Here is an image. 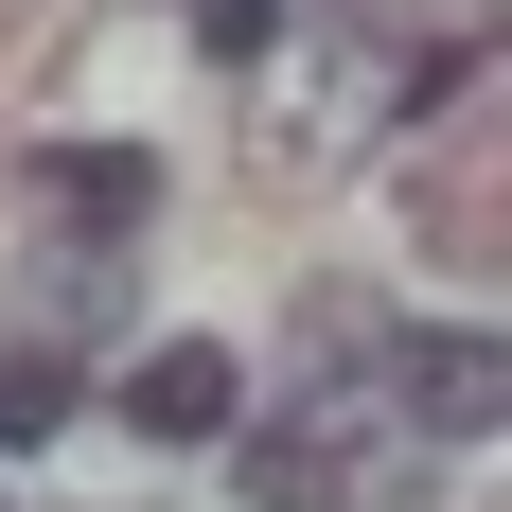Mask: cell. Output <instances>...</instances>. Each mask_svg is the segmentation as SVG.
<instances>
[{
  "instance_id": "7",
  "label": "cell",
  "mask_w": 512,
  "mask_h": 512,
  "mask_svg": "<svg viewBox=\"0 0 512 512\" xmlns=\"http://www.w3.org/2000/svg\"><path fill=\"white\" fill-rule=\"evenodd\" d=\"M177 18H195L212 71H265V53H283V0H177Z\"/></svg>"
},
{
  "instance_id": "4",
  "label": "cell",
  "mask_w": 512,
  "mask_h": 512,
  "mask_svg": "<svg viewBox=\"0 0 512 512\" xmlns=\"http://www.w3.org/2000/svg\"><path fill=\"white\" fill-rule=\"evenodd\" d=\"M389 389H407V424H442V442H495V336H407V371H389Z\"/></svg>"
},
{
  "instance_id": "6",
  "label": "cell",
  "mask_w": 512,
  "mask_h": 512,
  "mask_svg": "<svg viewBox=\"0 0 512 512\" xmlns=\"http://www.w3.org/2000/svg\"><path fill=\"white\" fill-rule=\"evenodd\" d=\"M106 301H124V248H71V265L36 283V336L71 354V336H106Z\"/></svg>"
},
{
  "instance_id": "5",
  "label": "cell",
  "mask_w": 512,
  "mask_h": 512,
  "mask_svg": "<svg viewBox=\"0 0 512 512\" xmlns=\"http://www.w3.org/2000/svg\"><path fill=\"white\" fill-rule=\"evenodd\" d=\"M71 424V354L53 336H0V442H53Z\"/></svg>"
},
{
  "instance_id": "1",
  "label": "cell",
  "mask_w": 512,
  "mask_h": 512,
  "mask_svg": "<svg viewBox=\"0 0 512 512\" xmlns=\"http://www.w3.org/2000/svg\"><path fill=\"white\" fill-rule=\"evenodd\" d=\"M230 495H248V512H354V407H265V424H230Z\"/></svg>"
},
{
  "instance_id": "2",
  "label": "cell",
  "mask_w": 512,
  "mask_h": 512,
  "mask_svg": "<svg viewBox=\"0 0 512 512\" xmlns=\"http://www.w3.org/2000/svg\"><path fill=\"white\" fill-rule=\"evenodd\" d=\"M124 424H142V442H230V354H212V336H159L142 371H124Z\"/></svg>"
},
{
  "instance_id": "3",
  "label": "cell",
  "mask_w": 512,
  "mask_h": 512,
  "mask_svg": "<svg viewBox=\"0 0 512 512\" xmlns=\"http://www.w3.org/2000/svg\"><path fill=\"white\" fill-rule=\"evenodd\" d=\"M36 195L71 212L89 248H124V230H159V159H142V142H53V159H36Z\"/></svg>"
}]
</instances>
